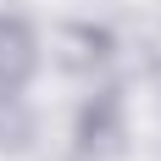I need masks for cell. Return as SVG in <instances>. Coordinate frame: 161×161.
<instances>
[{"instance_id": "6da1fadb", "label": "cell", "mask_w": 161, "mask_h": 161, "mask_svg": "<svg viewBox=\"0 0 161 161\" xmlns=\"http://www.w3.org/2000/svg\"><path fill=\"white\" fill-rule=\"evenodd\" d=\"M33 67V45H28V33L17 28V22H0V78L11 83V78H22Z\"/></svg>"}]
</instances>
